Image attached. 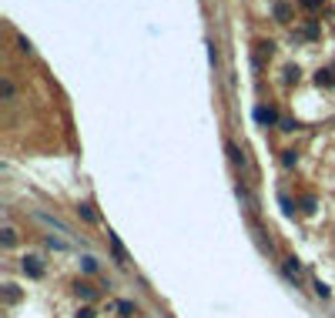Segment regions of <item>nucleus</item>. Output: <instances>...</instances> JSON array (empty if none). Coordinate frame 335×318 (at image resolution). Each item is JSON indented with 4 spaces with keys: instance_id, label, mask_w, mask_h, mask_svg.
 Returning a JSON list of instances; mask_svg holds the SVG:
<instances>
[{
    "instance_id": "7ed1b4c3",
    "label": "nucleus",
    "mask_w": 335,
    "mask_h": 318,
    "mask_svg": "<svg viewBox=\"0 0 335 318\" xmlns=\"http://www.w3.org/2000/svg\"><path fill=\"white\" fill-rule=\"evenodd\" d=\"M315 80H319V84H325V88H332V84H335V67H325V71H319V74H315Z\"/></svg>"
},
{
    "instance_id": "f257e3e1",
    "label": "nucleus",
    "mask_w": 335,
    "mask_h": 318,
    "mask_svg": "<svg viewBox=\"0 0 335 318\" xmlns=\"http://www.w3.org/2000/svg\"><path fill=\"white\" fill-rule=\"evenodd\" d=\"M24 271H27V275H34V278H40V275H44V265H40L37 254H27V258H24Z\"/></svg>"
},
{
    "instance_id": "20e7f679",
    "label": "nucleus",
    "mask_w": 335,
    "mask_h": 318,
    "mask_svg": "<svg viewBox=\"0 0 335 318\" xmlns=\"http://www.w3.org/2000/svg\"><path fill=\"white\" fill-rule=\"evenodd\" d=\"M228 154H232V164H245V154H241L238 144H228Z\"/></svg>"
},
{
    "instance_id": "6e6552de",
    "label": "nucleus",
    "mask_w": 335,
    "mask_h": 318,
    "mask_svg": "<svg viewBox=\"0 0 335 318\" xmlns=\"http://www.w3.org/2000/svg\"><path fill=\"white\" fill-rule=\"evenodd\" d=\"M0 94L7 97V101H14V84L10 80H0Z\"/></svg>"
},
{
    "instance_id": "9d476101",
    "label": "nucleus",
    "mask_w": 335,
    "mask_h": 318,
    "mask_svg": "<svg viewBox=\"0 0 335 318\" xmlns=\"http://www.w3.org/2000/svg\"><path fill=\"white\" fill-rule=\"evenodd\" d=\"M77 211H80V218H88V221H97V215H94V211H91V205H80Z\"/></svg>"
},
{
    "instance_id": "4468645a",
    "label": "nucleus",
    "mask_w": 335,
    "mask_h": 318,
    "mask_svg": "<svg viewBox=\"0 0 335 318\" xmlns=\"http://www.w3.org/2000/svg\"><path fill=\"white\" fill-rule=\"evenodd\" d=\"M275 17H278V20H285V17H288V7H285V4H278V7H275Z\"/></svg>"
},
{
    "instance_id": "dca6fc26",
    "label": "nucleus",
    "mask_w": 335,
    "mask_h": 318,
    "mask_svg": "<svg viewBox=\"0 0 335 318\" xmlns=\"http://www.w3.org/2000/svg\"><path fill=\"white\" fill-rule=\"evenodd\" d=\"M302 4H305V7H309V10H315V7H319V4H322V0H302Z\"/></svg>"
},
{
    "instance_id": "ddd939ff",
    "label": "nucleus",
    "mask_w": 335,
    "mask_h": 318,
    "mask_svg": "<svg viewBox=\"0 0 335 318\" xmlns=\"http://www.w3.org/2000/svg\"><path fill=\"white\" fill-rule=\"evenodd\" d=\"M118 311H121V315H131V311H134V305H131V302H121Z\"/></svg>"
},
{
    "instance_id": "2eb2a0df",
    "label": "nucleus",
    "mask_w": 335,
    "mask_h": 318,
    "mask_svg": "<svg viewBox=\"0 0 335 318\" xmlns=\"http://www.w3.org/2000/svg\"><path fill=\"white\" fill-rule=\"evenodd\" d=\"M80 265H84V271H97V262H94V258H84Z\"/></svg>"
},
{
    "instance_id": "f3484780",
    "label": "nucleus",
    "mask_w": 335,
    "mask_h": 318,
    "mask_svg": "<svg viewBox=\"0 0 335 318\" xmlns=\"http://www.w3.org/2000/svg\"><path fill=\"white\" fill-rule=\"evenodd\" d=\"M77 318H94V311H88V308H84V311H77Z\"/></svg>"
},
{
    "instance_id": "0eeeda50",
    "label": "nucleus",
    "mask_w": 335,
    "mask_h": 318,
    "mask_svg": "<svg viewBox=\"0 0 335 318\" xmlns=\"http://www.w3.org/2000/svg\"><path fill=\"white\" fill-rule=\"evenodd\" d=\"M0 235H4V245H14V241H17V231L10 228V224H4V231H0Z\"/></svg>"
},
{
    "instance_id": "f8f14e48",
    "label": "nucleus",
    "mask_w": 335,
    "mask_h": 318,
    "mask_svg": "<svg viewBox=\"0 0 335 318\" xmlns=\"http://www.w3.org/2000/svg\"><path fill=\"white\" fill-rule=\"evenodd\" d=\"M285 80L292 84V80H298V67H285Z\"/></svg>"
},
{
    "instance_id": "423d86ee",
    "label": "nucleus",
    "mask_w": 335,
    "mask_h": 318,
    "mask_svg": "<svg viewBox=\"0 0 335 318\" xmlns=\"http://www.w3.org/2000/svg\"><path fill=\"white\" fill-rule=\"evenodd\" d=\"M77 295H80V298H94V285H88V281H77Z\"/></svg>"
},
{
    "instance_id": "9b49d317",
    "label": "nucleus",
    "mask_w": 335,
    "mask_h": 318,
    "mask_svg": "<svg viewBox=\"0 0 335 318\" xmlns=\"http://www.w3.org/2000/svg\"><path fill=\"white\" fill-rule=\"evenodd\" d=\"M282 161H285V167H295V161H298V154H295V151H285V158H282Z\"/></svg>"
},
{
    "instance_id": "1a4fd4ad",
    "label": "nucleus",
    "mask_w": 335,
    "mask_h": 318,
    "mask_svg": "<svg viewBox=\"0 0 335 318\" xmlns=\"http://www.w3.org/2000/svg\"><path fill=\"white\" fill-rule=\"evenodd\" d=\"M285 271H288V275H292V278H295L298 271H302V265H298L295 258H288V262H285Z\"/></svg>"
},
{
    "instance_id": "39448f33",
    "label": "nucleus",
    "mask_w": 335,
    "mask_h": 318,
    "mask_svg": "<svg viewBox=\"0 0 335 318\" xmlns=\"http://www.w3.org/2000/svg\"><path fill=\"white\" fill-rule=\"evenodd\" d=\"M111 251H114V258H118V262L124 265V258H128V254H124V248H121V241L114 238V235H111Z\"/></svg>"
},
{
    "instance_id": "f03ea898",
    "label": "nucleus",
    "mask_w": 335,
    "mask_h": 318,
    "mask_svg": "<svg viewBox=\"0 0 335 318\" xmlns=\"http://www.w3.org/2000/svg\"><path fill=\"white\" fill-rule=\"evenodd\" d=\"M255 121H258V124H275L278 114L271 111V107H255Z\"/></svg>"
}]
</instances>
